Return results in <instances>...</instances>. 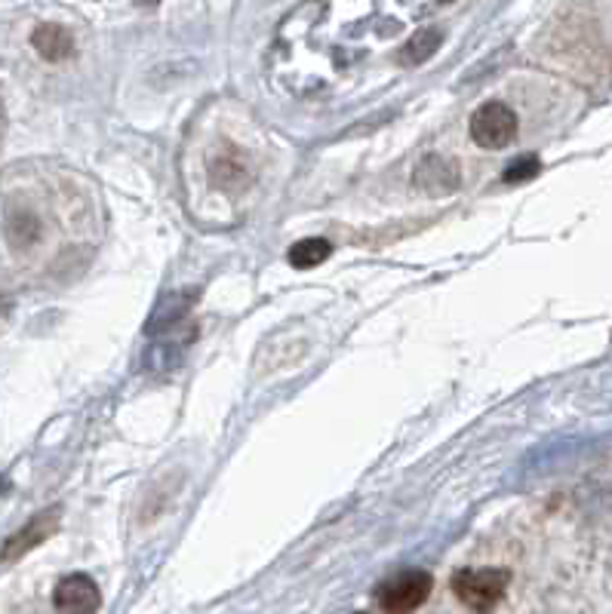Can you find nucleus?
Instances as JSON below:
<instances>
[{
	"instance_id": "nucleus-1",
	"label": "nucleus",
	"mask_w": 612,
	"mask_h": 614,
	"mask_svg": "<svg viewBox=\"0 0 612 614\" xmlns=\"http://www.w3.org/2000/svg\"><path fill=\"white\" fill-rule=\"evenodd\" d=\"M511 574L505 569H459L453 574L456 600L471 612H492L508 590Z\"/></svg>"
},
{
	"instance_id": "nucleus-2",
	"label": "nucleus",
	"mask_w": 612,
	"mask_h": 614,
	"mask_svg": "<svg viewBox=\"0 0 612 614\" xmlns=\"http://www.w3.org/2000/svg\"><path fill=\"white\" fill-rule=\"evenodd\" d=\"M434 587V577L422 569H409V572H401L388 577L382 587L376 590V602L382 612L391 614H404V612H416L422 602L428 600V593Z\"/></svg>"
},
{
	"instance_id": "nucleus-3",
	"label": "nucleus",
	"mask_w": 612,
	"mask_h": 614,
	"mask_svg": "<svg viewBox=\"0 0 612 614\" xmlns=\"http://www.w3.org/2000/svg\"><path fill=\"white\" fill-rule=\"evenodd\" d=\"M471 142L477 148L499 150L511 145L517 136V114L505 102H484L480 108L471 114Z\"/></svg>"
},
{
	"instance_id": "nucleus-4",
	"label": "nucleus",
	"mask_w": 612,
	"mask_h": 614,
	"mask_svg": "<svg viewBox=\"0 0 612 614\" xmlns=\"http://www.w3.org/2000/svg\"><path fill=\"white\" fill-rule=\"evenodd\" d=\"M59 519H62V510H59V507H50V510H43V513H38L34 519H29V525H22L19 532L10 534V538L3 541L0 562L22 560L34 547L46 544V541L59 532Z\"/></svg>"
},
{
	"instance_id": "nucleus-5",
	"label": "nucleus",
	"mask_w": 612,
	"mask_h": 614,
	"mask_svg": "<svg viewBox=\"0 0 612 614\" xmlns=\"http://www.w3.org/2000/svg\"><path fill=\"white\" fill-rule=\"evenodd\" d=\"M102 605V593H98L96 581L90 574H69L62 577L56 587V608L59 612L86 614L98 612Z\"/></svg>"
},
{
	"instance_id": "nucleus-6",
	"label": "nucleus",
	"mask_w": 612,
	"mask_h": 614,
	"mask_svg": "<svg viewBox=\"0 0 612 614\" xmlns=\"http://www.w3.org/2000/svg\"><path fill=\"white\" fill-rule=\"evenodd\" d=\"M416 188L428 197H444L459 188V169L444 154H428L416 166Z\"/></svg>"
},
{
	"instance_id": "nucleus-7",
	"label": "nucleus",
	"mask_w": 612,
	"mask_h": 614,
	"mask_svg": "<svg viewBox=\"0 0 612 614\" xmlns=\"http://www.w3.org/2000/svg\"><path fill=\"white\" fill-rule=\"evenodd\" d=\"M209 181L219 191H240L250 185V164L237 148H219L209 157Z\"/></svg>"
},
{
	"instance_id": "nucleus-8",
	"label": "nucleus",
	"mask_w": 612,
	"mask_h": 614,
	"mask_svg": "<svg viewBox=\"0 0 612 614\" xmlns=\"http://www.w3.org/2000/svg\"><path fill=\"white\" fill-rule=\"evenodd\" d=\"M31 46L46 59V62H65L74 53V38L69 28L62 25H38L31 34Z\"/></svg>"
},
{
	"instance_id": "nucleus-9",
	"label": "nucleus",
	"mask_w": 612,
	"mask_h": 614,
	"mask_svg": "<svg viewBox=\"0 0 612 614\" xmlns=\"http://www.w3.org/2000/svg\"><path fill=\"white\" fill-rule=\"evenodd\" d=\"M440 46H444V31H440V28H422V31H416V34L404 43L401 62H404V65H422V62H428Z\"/></svg>"
},
{
	"instance_id": "nucleus-10",
	"label": "nucleus",
	"mask_w": 612,
	"mask_h": 614,
	"mask_svg": "<svg viewBox=\"0 0 612 614\" xmlns=\"http://www.w3.org/2000/svg\"><path fill=\"white\" fill-rule=\"evenodd\" d=\"M330 252H333V246L326 243L323 237H305V240H299V243L292 246L287 259H290L292 268L308 271V268H318V264L330 259Z\"/></svg>"
},
{
	"instance_id": "nucleus-11",
	"label": "nucleus",
	"mask_w": 612,
	"mask_h": 614,
	"mask_svg": "<svg viewBox=\"0 0 612 614\" xmlns=\"http://www.w3.org/2000/svg\"><path fill=\"white\" fill-rule=\"evenodd\" d=\"M10 233H13L15 246H31L38 243V237H41V225L29 212H19L10 225Z\"/></svg>"
},
{
	"instance_id": "nucleus-12",
	"label": "nucleus",
	"mask_w": 612,
	"mask_h": 614,
	"mask_svg": "<svg viewBox=\"0 0 612 614\" xmlns=\"http://www.w3.org/2000/svg\"><path fill=\"white\" fill-rule=\"evenodd\" d=\"M539 157H523V160H515V164L505 169V185H517V181H529L532 176H539Z\"/></svg>"
},
{
	"instance_id": "nucleus-13",
	"label": "nucleus",
	"mask_w": 612,
	"mask_h": 614,
	"mask_svg": "<svg viewBox=\"0 0 612 614\" xmlns=\"http://www.w3.org/2000/svg\"><path fill=\"white\" fill-rule=\"evenodd\" d=\"M437 3H453V0H437Z\"/></svg>"
}]
</instances>
